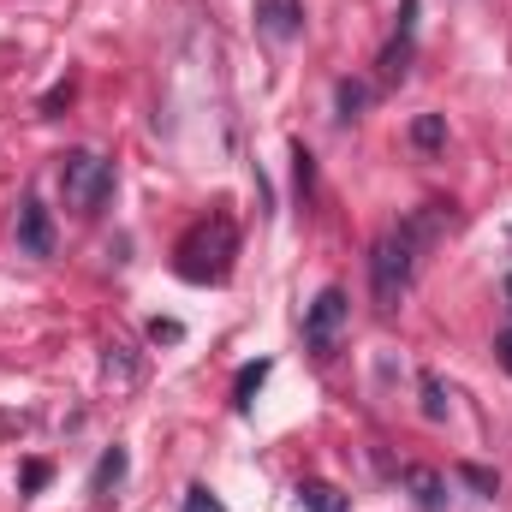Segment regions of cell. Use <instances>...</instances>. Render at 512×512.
<instances>
[{
    "label": "cell",
    "mask_w": 512,
    "mask_h": 512,
    "mask_svg": "<svg viewBox=\"0 0 512 512\" xmlns=\"http://www.w3.org/2000/svg\"><path fill=\"white\" fill-rule=\"evenodd\" d=\"M411 143H417L423 155H435V149L447 143V120H441V114H417V120H411Z\"/></svg>",
    "instance_id": "cell-10"
},
{
    "label": "cell",
    "mask_w": 512,
    "mask_h": 512,
    "mask_svg": "<svg viewBox=\"0 0 512 512\" xmlns=\"http://www.w3.org/2000/svg\"><path fill=\"white\" fill-rule=\"evenodd\" d=\"M298 507L304 512H352L346 507V495L328 489V483H304V489H298Z\"/></svg>",
    "instance_id": "cell-9"
},
{
    "label": "cell",
    "mask_w": 512,
    "mask_h": 512,
    "mask_svg": "<svg viewBox=\"0 0 512 512\" xmlns=\"http://www.w3.org/2000/svg\"><path fill=\"white\" fill-rule=\"evenodd\" d=\"M346 316H352L346 292H340V286H322V292L310 298V310H304V346H310L316 358H334V346H340V328H346Z\"/></svg>",
    "instance_id": "cell-4"
},
{
    "label": "cell",
    "mask_w": 512,
    "mask_h": 512,
    "mask_svg": "<svg viewBox=\"0 0 512 512\" xmlns=\"http://www.w3.org/2000/svg\"><path fill=\"white\" fill-rule=\"evenodd\" d=\"M18 251L24 256H54V227H48V209L36 197L18 203Z\"/></svg>",
    "instance_id": "cell-6"
},
{
    "label": "cell",
    "mask_w": 512,
    "mask_h": 512,
    "mask_svg": "<svg viewBox=\"0 0 512 512\" xmlns=\"http://www.w3.org/2000/svg\"><path fill=\"white\" fill-rule=\"evenodd\" d=\"M334 102H340V120H358V114L370 108V84H352V78H340Z\"/></svg>",
    "instance_id": "cell-13"
},
{
    "label": "cell",
    "mask_w": 512,
    "mask_h": 512,
    "mask_svg": "<svg viewBox=\"0 0 512 512\" xmlns=\"http://www.w3.org/2000/svg\"><path fill=\"white\" fill-rule=\"evenodd\" d=\"M66 102H72V84H60V90H48V96H42V114H60Z\"/></svg>",
    "instance_id": "cell-18"
},
{
    "label": "cell",
    "mask_w": 512,
    "mask_h": 512,
    "mask_svg": "<svg viewBox=\"0 0 512 512\" xmlns=\"http://www.w3.org/2000/svg\"><path fill=\"white\" fill-rule=\"evenodd\" d=\"M126 447H114V453H102V465H96V483H90V489H96V495H108V489H120V483H126Z\"/></svg>",
    "instance_id": "cell-11"
},
{
    "label": "cell",
    "mask_w": 512,
    "mask_h": 512,
    "mask_svg": "<svg viewBox=\"0 0 512 512\" xmlns=\"http://www.w3.org/2000/svg\"><path fill=\"white\" fill-rule=\"evenodd\" d=\"M48 483V465H24V489H42Z\"/></svg>",
    "instance_id": "cell-20"
},
{
    "label": "cell",
    "mask_w": 512,
    "mask_h": 512,
    "mask_svg": "<svg viewBox=\"0 0 512 512\" xmlns=\"http://www.w3.org/2000/svg\"><path fill=\"white\" fill-rule=\"evenodd\" d=\"M423 417H447V387L435 376H423Z\"/></svg>",
    "instance_id": "cell-16"
},
{
    "label": "cell",
    "mask_w": 512,
    "mask_h": 512,
    "mask_svg": "<svg viewBox=\"0 0 512 512\" xmlns=\"http://www.w3.org/2000/svg\"><path fill=\"white\" fill-rule=\"evenodd\" d=\"M233 251H239V233H233V221L227 215H209V221H197L185 239H179V251H173V268L185 274V280H221L227 268H233Z\"/></svg>",
    "instance_id": "cell-1"
},
{
    "label": "cell",
    "mask_w": 512,
    "mask_h": 512,
    "mask_svg": "<svg viewBox=\"0 0 512 512\" xmlns=\"http://www.w3.org/2000/svg\"><path fill=\"white\" fill-rule=\"evenodd\" d=\"M149 340H179V322H161V316H155V322H149Z\"/></svg>",
    "instance_id": "cell-19"
},
{
    "label": "cell",
    "mask_w": 512,
    "mask_h": 512,
    "mask_svg": "<svg viewBox=\"0 0 512 512\" xmlns=\"http://www.w3.org/2000/svg\"><path fill=\"white\" fill-rule=\"evenodd\" d=\"M399 483H405V495H411L423 512L447 507V477H441V471H429V465H405V471H399Z\"/></svg>",
    "instance_id": "cell-7"
},
{
    "label": "cell",
    "mask_w": 512,
    "mask_h": 512,
    "mask_svg": "<svg viewBox=\"0 0 512 512\" xmlns=\"http://www.w3.org/2000/svg\"><path fill=\"white\" fill-rule=\"evenodd\" d=\"M256 24H262V36H274V42H292L298 24H304V12H298V0H262V6H256Z\"/></svg>",
    "instance_id": "cell-8"
},
{
    "label": "cell",
    "mask_w": 512,
    "mask_h": 512,
    "mask_svg": "<svg viewBox=\"0 0 512 512\" xmlns=\"http://www.w3.org/2000/svg\"><path fill=\"white\" fill-rule=\"evenodd\" d=\"M262 382H268V364H245V370H239V382H233V405H239V411H251L256 393H262Z\"/></svg>",
    "instance_id": "cell-12"
},
{
    "label": "cell",
    "mask_w": 512,
    "mask_h": 512,
    "mask_svg": "<svg viewBox=\"0 0 512 512\" xmlns=\"http://www.w3.org/2000/svg\"><path fill=\"white\" fill-rule=\"evenodd\" d=\"M60 191H66V203L78 215H102V203L114 197V167L102 155H90V149H72L60 161Z\"/></svg>",
    "instance_id": "cell-3"
},
{
    "label": "cell",
    "mask_w": 512,
    "mask_h": 512,
    "mask_svg": "<svg viewBox=\"0 0 512 512\" xmlns=\"http://www.w3.org/2000/svg\"><path fill=\"white\" fill-rule=\"evenodd\" d=\"M459 483H471L477 495H495L501 483H495V471H483V465H459Z\"/></svg>",
    "instance_id": "cell-17"
},
{
    "label": "cell",
    "mask_w": 512,
    "mask_h": 512,
    "mask_svg": "<svg viewBox=\"0 0 512 512\" xmlns=\"http://www.w3.org/2000/svg\"><path fill=\"white\" fill-rule=\"evenodd\" d=\"M417 6H423V0H405V6H399V30H393V42H387L382 60H376V66H382V84H399V78H405V66H411V42H417Z\"/></svg>",
    "instance_id": "cell-5"
},
{
    "label": "cell",
    "mask_w": 512,
    "mask_h": 512,
    "mask_svg": "<svg viewBox=\"0 0 512 512\" xmlns=\"http://www.w3.org/2000/svg\"><path fill=\"white\" fill-rule=\"evenodd\" d=\"M411 262H417V245L393 227L376 239V251H370V292H376V310L393 316L399 310V298H405V286H411Z\"/></svg>",
    "instance_id": "cell-2"
},
{
    "label": "cell",
    "mask_w": 512,
    "mask_h": 512,
    "mask_svg": "<svg viewBox=\"0 0 512 512\" xmlns=\"http://www.w3.org/2000/svg\"><path fill=\"white\" fill-rule=\"evenodd\" d=\"M507 304H512V274H507Z\"/></svg>",
    "instance_id": "cell-22"
},
{
    "label": "cell",
    "mask_w": 512,
    "mask_h": 512,
    "mask_svg": "<svg viewBox=\"0 0 512 512\" xmlns=\"http://www.w3.org/2000/svg\"><path fill=\"white\" fill-rule=\"evenodd\" d=\"M185 512H227V501H221L215 489H203V483H191V489H185Z\"/></svg>",
    "instance_id": "cell-15"
},
{
    "label": "cell",
    "mask_w": 512,
    "mask_h": 512,
    "mask_svg": "<svg viewBox=\"0 0 512 512\" xmlns=\"http://www.w3.org/2000/svg\"><path fill=\"white\" fill-rule=\"evenodd\" d=\"M495 352H501V370L512 376V334H501V340H495Z\"/></svg>",
    "instance_id": "cell-21"
},
{
    "label": "cell",
    "mask_w": 512,
    "mask_h": 512,
    "mask_svg": "<svg viewBox=\"0 0 512 512\" xmlns=\"http://www.w3.org/2000/svg\"><path fill=\"white\" fill-rule=\"evenodd\" d=\"M292 179H298V197H310V185H316V155H310L304 143H292Z\"/></svg>",
    "instance_id": "cell-14"
}]
</instances>
